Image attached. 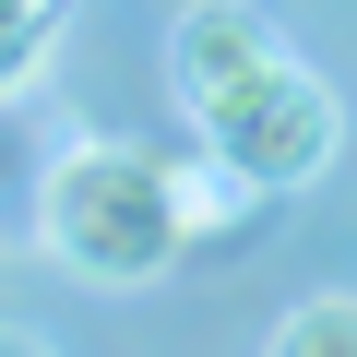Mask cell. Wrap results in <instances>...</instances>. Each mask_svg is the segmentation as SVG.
<instances>
[{"label":"cell","mask_w":357,"mask_h":357,"mask_svg":"<svg viewBox=\"0 0 357 357\" xmlns=\"http://www.w3.org/2000/svg\"><path fill=\"white\" fill-rule=\"evenodd\" d=\"M36 250L96 286V298H143L178 274V250H191V215H178V178L155 143H119V131H84L48 155L36 178Z\"/></svg>","instance_id":"1"},{"label":"cell","mask_w":357,"mask_h":357,"mask_svg":"<svg viewBox=\"0 0 357 357\" xmlns=\"http://www.w3.org/2000/svg\"><path fill=\"white\" fill-rule=\"evenodd\" d=\"M191 143L227 155L250 191H310V178L345 155V96L298 48H262L250 72H227L215 96H191Z\"/></svg>","instance_id":"2"},{"label":"cell","mask_w":357,"mask_h":357,"mask_svg":"<svg viewBox=\"0 0 357 357\" xmlns=\"http://www.w3.org/2000/svg\"><path fill=\"white\" fill-rule=\"evenodd\" d=\"M262 48H286V36L250 13V0H191V13L167 24V84H178V107H191V96H215L227 72H250Z\"/></svg>","instance_id":"3"},{"label":"cell","mask_w":357,"mask_h":357,"mask_svg":"<svg viewBox=\"0 0 357 357\" xmlns=\"http://www.w3.org/2000/svg\"><path fill=\"white\" fill-rule=\"evenodd\" d=\"M167 178H178V215H191V250H203V238H227V227L262 203L250 178H238L227 155H203V143H191V155H167Z\"/></svg>","instance_id":"4"},{"label":"cell","mask_w":357,"mask_h":357,"mask_svg":"<svg viewBox=\"0 0 357 357\" xmlns=\"http://www.w3.org/2000/svg\"><path fill=\"white\" fill-rule=\"evenodd\" d=\"M60 36H72V0H0V96H24Z\"/></svg>","instance_id":"5"},{"label":"cell","mask_w":357,"mask_h":357,"mask_svg":"<svg viewBox=\"0 0 357 357\" xmlns=\"http://www.w3.org/2000/svg\"><path fill=\"white\" fill-rule=\"evenodd\" d=\"M274 357H357V286H321V298H298L274 333H262Z\"/></svg>","instance_id":"6"}]
</instances>
